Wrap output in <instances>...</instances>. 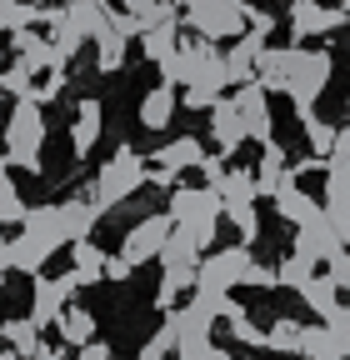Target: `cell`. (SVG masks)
I'll use <instances>...</instances> for the list:
<instances>
[{
    "mask_svg": "<svg viewBox=\"0 0 350 360\" xmlns=\"http://www.w3.org/2000/svg\"><path fill=\"white\" fill-rule=\"evenodd\" d=\"M165 215L175 220V231H186L200 245V255H205L215 245V225H221V215H226V200L215 195L210 186H175Z\"/></svg>",
    "mask_w": 350,
    "mask_h": 360,
    "instance_id": "6da1fadb",
    "label": "cell"
},
{
    "mask_svg": "<svg viewBox=\"0 0 350 360\" xmlns=\"http://www.w3.org/2000/svg\"><path fill=\"white\" fill-rule=\"evenodd\" d=\"M186 6V25L200 35V40H240L250 25H245V0H175Z\"/></svg>",
    "mask_w": 350,
    "mask_h": 360,
    "instance_id": "7a4b0ae2",
    "label": "cell"
},
{
    "mask_svg": "<svg viewBox=\"0 0 350 360\" xmlns=\"http://www.w3.org/2000/svg\"><path fill=\"white\" fill-rule=\"evenodd\" d=\"M145 180H150V165L141 160V150L120 146V150L101 165V175H96V205H101V210H115L120 200L136 195Z\"/></svg>",
    "mask_w": 350,
    "mask_h": 360,
    "instance_id": "3957f363",
    "label": "cell"
},
{
    "mask_svg": "<svg viewBox=\"0 0 350 360\" xmlns=\"http://www.w3.org/2000/svg\"><path fill=\"white\" fill-rule=\"evenodd\" d=\"M40 141H46L40 105H35V101H15V110H11V120H6V165L40 170Z\"/></svg>",
    "mask_w": 350,
    "mask_h": 360,
    "instance_id": "277c9868",
    "label": "cell"
},
{
    "mask_svg": "<svg viewBox=\"0 0 350 360\" xmlns=\"http://www.w3.org/2000/svg\"><path fill=\"white\" fill-rule=\"evenodd\" d=\"M330 70H335V60H330V51H305L300 56V65H295V75H290V105H295V115H311L316 110V101H320V90L330 85Z\"/></svg>",
    "mask_w": 350,
    "mask_h": 360,
    "instance_id": "5b68a950",
    "label": "cell"
},
{
    "mask_svg": "<svg viewBox=\"0 0 350 360\" xmlns=\"http://www.w3.org/2000/svg\"><path fill=\"white\" fill-rule=\"evenodd\" d=\"M175 236V220L170 215H145V220H136L125 231V240H120V260L136 270V265H150V260H160V250H165V240Z\"/></svg>",
    "mask_w": 350,
    "mask_h": 360,
    "instance_id": "8992f818",
    "label": "cell"
},
{
    "mask_svg": "<svg viewBox=\"0 0 350 360\" xmlns=\"http://www.w3.org/2000/svg\"><path fill=\"white\" fill-rule=\"evenodd\" d=\"M80 285H85L80 270H65V276H56V281H35V290H30V321L35 326H56L60 315L70 310V295Z\"/></svg>",
    "mask_w": 350,
    "mask_h": 360,
    "instance_id": "52a82bcc",
    "label": "cell"
},
{
    "mask_svg": "<svg viewBox=\"0 0 350 360\" xmlns=\"http://www.w3.org/2000/svg\"><path fill=\"white\" fill-rule=\"evenodd\" d=\"M250 265H255V260H250L245 245H226V250H215V255L200 260V281H195V285H205V290H226V295H231V285H245Z\"/></svg>",
    "mask_w": 350,
    "mask_h": 360,
    "instance_id": "ba28073f",
    "label": "cell"
},
{
    "mask_svg": "<svg viewBox=\"0 0 350 360\" xmlns=\"http://www.w3.org/2000/svg\"><path fill=\"white\" fill-rule=\"evenodd\" d=\"M165 326L175 330V360H200L215 340H210V321L195 310V305H175L165 315Z\"/></svg>",
    "mask_w": 350,
    "mask_h": 360,
    "instance_id": "9c48e42d",
    "label": "cell"
},
{
    "mask_svg": "<svg viewBox=\"0 0 350 360\" xmlns=\"http://www.w3.org/2000/svg\"><path fill=\"white\" fill-rule=\"evenodd\" d=\"M350 25V15L340 6H320V0H290V40H311V35H330Z\"/></svg>",
    "mask_w": 350,
    "mask_h": 360,
    "instance_id": "30bf717a",
    "label": "cell"
},
{
    "mask_svg": "<svg viewBox=\"0 0 350 360\" xmlns=\"http://www.w3.org/2000/svg\"><path fill=\"white\" fill-rule=\"evenodd\" d=\"M235 110H240V120H245V135H250V141H260V146H276V135H271V96H266V85H240L235 90Z\"/></svg>",
    "mask_w": 350,
    "mask_h": 360,
    "instance_id": "8fae6325",
    "label": "cell"
},
{
    "mask_svg": "<svg viewBox=\"0 0 350 360\" xmlns=\"http://www.w3.org/2000/svg\"><path fill=\"white\" fill-rule=\"evenodd\" d=\"M300 56H305V45H271V51L260 56L255 80L266 85V96H285V90H290V75H295Z\"/></svg>",
    "mask_w": 350,
    "mask_h": 360,
    "instance_id": "7c38bea8",
    "label": "cell"
},
{
    "mask_svg": "<svg viewBox=\"0 0 350 360\" xmlns=\"http://www.w3.org/2000/svg\"><path fill=\"white\" fill-rule=\"evenodd\" d=\"M210 141H215V155H235L250 135H245V120L235 110V101H221L210 110Z\"/></svg>",
    "mask_w": 350,
    "mask_h": 360,
    "instance_id": "4fadbf2b",
    "label": "cell"
},
{
    "mask_svg": "<svg viewBox=\"0 0 350 360\" xmlns=\"http://www.w3.org/2000/svg\"><path fill=\"white\" fill-rule=\"evenodd\" d=\"M345 245H340V236H335V225H330V215H320V220H311V225H300L295 231V255H311V260H330V255H340Z\"/></svg>",
    "mask_w": 350,
    "mask_h": 360,
    "instance_id": "5bb4252c",
    "label": "cell"
},
{
    "mask_svg": "<svg viewBox=\"0 0 350 360\" xmlns=\"http://www.w3.org/2000/svg\"><path fill=\"white\" fill-rule=\"evenodd\" d=\"M25 236H35L46 250H60V245H70V236H65V220H60V205H30V215H25V225H20Z\"/></svg>",
    "mask_w": 350,
    "mask_h": 360,
    "instance_id": "9a60e30c",
    "label": "cell"
},
{
    "mask_svg": "<svg viewBox=\"0 0 350 360\" xmlns=\"http://www.w3.org/2000/svg\"><path fill=\"white\" fill-rule=\"evenodd\" d=\"M276 210H280V215H285V220L295 225V231H300V225H311V220H320V215H325V205H320L316 195H305V191L295 186V175H290L285 186L276 191Z\"/></svg>",
    "mask_w": 350,
    "mask_h": 360,
    "instance_id": "2e32d148",
    "label": "cell"
},
{
    "mask_svg": "<svg viewBox=\"0 0 350 360\" xmlns=\"http://www.w3.org/2000/svg\"><path fill=\"white\" fill-rule=\"evenodd\" d=\"M101 215H105V210L96 205V195H70V200H60V220H65L70 245L91 240V231H96V220H101Z\"/></svg>",
    "mask_w": 350,
    "mask_h": 360,
    "instance_id": "e0dca14e",
    "label": "cell"
},
{
    "mask_svg": "<svg viewBox=\"0 0 350 360\" xmlns=\"http://www.w3.org/2000/svg\"><path fill=\"white\" fill-rule=\"evenodd\" d=\"M200 160H205V146L195 141V135H175V141H165V146L155 150V165H160V170H170V175H181V170H200Z\"/></svg>",
    "mask_w": 350,
    "mask_h": 360,
    "instance_id": "ac0fdd59",
    "label": "cell"
},
{
    "mask_svg": "<svg viewBox=\"0 0 350 360\" xmlns=\"http://www.w3.org/2000/svg\"><path fill=\"white\" fill-rule=\"evenodd\" d=\"M175 110H181V90H170V85L145 90V96H141V130H155V135H160Z\"/></svg>",
    "mask_w": 350,
    "mask_h": 360,
    "instance_id": "d6986e66",
    "label": "cell"
},
{
    "mask_svg": "<svg viewBox=\"0 0 350 360\" xmlns=\"http://www.w3.org/2000/svg\"><path fill=\"white\" fill-rule=\"evenodd\" d=\"M101 120H105L101 101H80L75 125H70V150H75V160H85V155H91V146L101 141Z\"/></svg>",
    "mask_w": 350,
    "mask_h": 360,
    "instance_id": "ffe728a7",
    "label": "cell"
},
{
    "mask_svg": "<svg viewBox=\"0 0 350 360\" xmlns=\"http://www.w3.org/2000/svg\"><path fill=\"white\" fill-rule=\"evenodd\" d=\"M65 15H70V25L85 40H101L110 30V6H105V0H65Z\"/></svg>",
    "mask_w": 350,
    "mask_h": 360,
    "instance_id": "44dd1931",
    "label": "cell"
},
{
    "mask_svg": "<svg viewBox=\"0 0 350 360\" xmlns=\"http://www.w3.org/2000/svg\"><path fill=\"white\" fill-rule=\"evenodd\" d=\"M6 260H11V270H20V276H40V265L51 260V250L40 245L35 236H25V231H20V236L6 245Z\"/></svg>",
    "mask_w": 350,
    "mask_h": 360,
    "instance_id": "7402d4cb",
    "label": "cell"
},
{
    "mask_svg": "<svg viewBox=\"0 0 350 360\" xmlns=\"http://www.w3.org/2000/svg\"><path fill=\"white\" fill-rule=\"evenodd\" d=\"M285 180H290V165H285V150H280V146H266V155H260V165H255V191L276 200V191L285 186Z\"/></svg>",
    "mask_w": 350,
    "mask_h": 360,
    "instance_id": "603a6c76",
    "label": "cell"
},
{
    "mask_svg": "<svg viewBox=\"0 0 350 360\" xmlns=\"http://www.w3.org/2000/svg\"><path fill=\"white\" fill-rule=\"evenodd\" d=\"M0 335H6V345L20 355V360H35L40 355V326L30 321V315H15V321L0 326Z\"/></svg>",
    "mask_w": 350,
    "mask_h": 360,
    "instance_id": "cb8c5ba5",
    "label": "cell"
},
{
    "mask_svg": "<svg viewBox=\"0 0 350 360\" xmlns=\"http://www.w3.org/2000/svg\"><path fill=\"white\" fill-rule=\"evenodd\" d=\"M316 265H320V260H311V255H295V250H290V255H285V260L276 265V281H280L285 290H295V295H300L305 285H311V281L320 276Z\"/></svg>",
    "mask_w": 350,
    "mask_h": 360,
    "instance_id": "d4e9b609",
    "label": "cell"
},
{
    "mask_svg": "<svg viewBox=\"0 0 350 360\" xmlns=\"http://www.w3.org/2000/svg\"><path fill=\"white\" fill-rule=\"evenodd\" d=\"M56 330H60L65 345L80 350V345H91V340H96V315H91V310H80V305H70L60 321H56Z\"/></svg>",
    "mask_w": 350,
    "mask_h": 360,
    "instance_id": "484cf974",
    "label": "cell"
},
{
    "mask_svg": "<svg viewBox=\"0 0 350 360\" xmlns=\"http://www.w3.org/2000/svg\"><path fill=\"white\" fill-rule=\"evenodd\" d=\"M25 215H30V205H25V200H20V191H15L11 165L0 160V225H25Z\"/></svg>",
    "mask_w": 350,
    "mask_h": 360,
    "instance_id": "4316f807",
    "label": "cell"
},
{
    "mask_svg": "<svg viewBox=\"0 0 350 360\" xmlns=\"http://www.w3.org/2000/svg\"><path fill=\"white\" fill-rule=\"evenodd\" d=\"M226 200V210L231 205H255L260 200V191H255V170H231L226 180H221V191H215Z\"/></svg>",
    "mask_w": 350,
    "mask_h": 360,
    "instance_id": "83f0119b",
    "label": "cell"
},
{
    "mask_svg": "<svg viewBox=\"0 0 350 360\" xmlns=\"http://www.w3.org/2000/svg\"><path fill=\"white\" fill-rule=\"evenodd\" d=\"M300 355L305 360H345L340 345H335V335L325 326H300Z\"/></svg>",
    "mask_w": 350,
    "mask_h": 360,
    "instance_id": "f1b7e54d",
    "label": "cell"
},
{
    "mask_svg": "<svg viewBox=\"0 0 350 360\" xmlns=\"http://www.w3.org/2000/svg\"><path fill=\"white\" fill-rule=\"evenodd\" d=\"M141 51H145V60H170L175 51H181V25H160V30H145L141 35Z\"/></svg>",
    "mask_w": 350,
    "mask_h": 360,
    "instance_id": "f546056e",
    "label": "cell"
},
{
    "mask_svg": "<svg viewBox=\"0 0 350 360\" xmlns=\"http://www.w3.org/2000/svg\"><path fill=\"white\" fill-rule=\"evenodd\" d=\"M75 250V270L85 276V285H96V281H105V265H110V255L101 250V245H91V240H80V245H70Z\"/></svg>",
    "mask_w": 350,
    "mask_h": 360,
    "instance_id": "4dcf8cb0",
    "label": "cell"
},
{
    "mask_svg": "<svg viewBox=\"0 0 350 360\" xmlns=\"http://www.w3.org/2000/svg\"><path fill=\"white\" fill-rule=\"evenodd\" d=\"M91 45H96V65H101V75H115V70L125 65V45H130L125 35L105 30V35H101V40H91Z\"/></svg>",
    "mask_w": 350,
    "mask_h": 360,
    "instance_id": "1f68e13d",
    "label": "cell"
},
{
    "mask_svg": "<svg viewBox=\"0 0 350 360\" xmlns=\"http://www.w3.org/2000/svg\"><path fill=\"white\" fill-rule=\"evenodd\" d=\"M300 125H305V141H311V155L330 160V155H335V125H325L316 110H311V115H300Z\"/></svg>",
    "mask_w": 350,
    "mask_h": 360,
    "instance_id": "d6a6232c",
    "label": "cell"
},
{
    "mask_svg": "<svg viewBox=\"0 0 350 360\" xmlns=\"http://www.w3.org/2000/svg\"><path fill=\"white\" fill-rule=\"evenodd\" d=\"M51 45H56V60H60V70H65V65H70V60L80 56V45H85V35H80V30L70 25V15H65L60 25H51Z\"/></svg>",
    "mask_w": 350,
    "mask_h": 360,
    "instance_id": "836d02e7",
    "label": "cell"
},
{
    "mask_svg": "<svg viewBox=\"0 0 350 360\" xmlns=\"http://www.w3.org/2000/svg\"><path fill=\"white\" fill-rule=\"evenodd\" d=\"M300 300H305V305H311V310L320 315V321H325V315H330V310L340 305V290H335V285H330L325 276H316L311 285H305V290H300Z\"/></svg>",
    "mask_w": 350,
    "mask_h": 360,
    "instance_id": "e575fe53",
    "label": "cell"
},
{
    "mask_svg": "<svg viewBox=\"0 0 350 360\" xmlns=\"http://www.w3.org/2000/svg\"><path fill=\"white\" fill-rule=\"evenodd\" d=\"M266 350H276V355H300V326H295V321H276V326L266 330Z\"/></svg>",
    "mask_w": 350,
    "mask_h": 360,
    "instance_id": "d590c367",
    "label": "cell"
},
{
    "mask_svg": "<svg viewBox=\"0 0 350 360\" xmlns=\"http://www.w3.org/2000/svg\"><path fill=\"white\" fill-rule=\"evenodd\" d=\"M0 90H11L15 101H35V85H30V70L15 60L11 70H0Z\"/></svg>",
    "mask_w": 350,
    "mask_h": 360,
    "instance_id": "8d00e7d4",
    "label": "cell"
},
{
    "mask_svg": "<svg viewBox=\"0 0 350 360\" xmlns=\"http://www.w3.org/2000/svg\"><path fill=\"white\" fill-rule=\"evenodd\" d=\"M226 220L240 231V240H245V245L260 236V215H255V205H231V210H226Z\"/></svg>",
    "mask_w": 350,
    "mask_h": 360,
    "instance_id": "74e56055",
    "label": "cell"
},
{
    "mask_svg": "<svg viewBox=\"0 0 350 360\" xmlns=\"http://www.w3.org/2000/svg\"><path fill=\"white\" fill-rule=\"evenodd\" d=\"M325 330L335 335V345H340V355H350V305H335V310L325 315Z\"/></svg>",
    "mask_w": 350,
    "mask_h": 360,
    "instance_id": "f35d334b",
    "label": "cell"
},
{
    "mask_svg": "<svg viewBox=\"0 0 350 360\" xmlns=\"http://www.w3.org/2000/svg\"><path fill=\"white\" fill-rule=\"evenodd\" d=\"M221 101H226V96H215V90H205V85H186V90H181V105H186V110H215Z\"/></svg>",
    "mask_w": 350,
    "mask_h": 360,
    "instance_id": "ab89813d",
    "label": "cell"
},
{
    "mask_svg": "<svg viewBox=\"0 0 350 360\" xmlns=\"http://www.w3.org/2000/svg\"><path fill=\"white\" fill-rule=\"evenodd\" d=\"M110 30H115V35H125V40H136V35H145L141 15H130V11H120V6H110Z\"/></svg>",
    "mask_w": 350,
    "mask_h": 360,
    "instance_id": "60d3db41",
    "label": "cell"
},
{
    "mask_svg": "<svg viewBox=\"0 0 350 360\" xmlns=\"http://www.w3.org/2000/svg\"><path fill=\"white\" fill-rule=\"evenodd\" d=\"M325 281H330L335 290H350V250H340V255L325 260Z\"/></svg>",
    "mask_w": 350,
    "mask_h": 360,
    "instance_id": "b9f144b4",
    "label": "cell"
},
{
    "mask_svg": "<svg viewBox=\"0 0 350 360\" xmlns=\"http://www.w3.org/2000/svg\"><path fill=\"white\" fill-rule=\"evenodd\" d=\"M231 335H235L240 345H260V350H266V330H260V326H250V315L231 321Z\"/></svg>",
    "mask_w": 350,
    "mask_h": 360,
    "instance_id": "7bdbcfd3",
    "label": "cell"
},
{
    "mask_svg": "<svg viewBox=\"0 0 350 360\" xmlns=\"http://www.w3.org/2000/svg\"><path fill=\"white\" fill-rule=\"evenodd\" d=\"M65 85H70V80H65V70H51V75H46V85H35V105H51Z\"/></svg>",
    "mask_w": 350,
    "mask_h": 360,
    "instance_id": "ee69618b",
    "label": "cell"
},
{
    "mask_svg": "<svg viewBox=\"0 0 350 360\" xmlns=\"http://www.w3.org/2000/svg\"><path fill=\"white\" fill-rule=\"evenodd\" d=\"M200 175H205L210 191H221V180L231 175V170H226V155H205V160H200Z\"/></svg>",
    "mask_w": 350,
    "mask_h": 360,
    "instance_id": "f6af8a7d",
    "label": "cell"
},
{
    "mask_svg": "<svg viewBox=\"0 0 350 360\" xmlns=\"http://www.w3.org/2000/svg\"><path fill=\"white\" fill-rule=\"evenodd\" d=\"M325 215H330V225H335L340 245L350 250V200H345V205H325Z\"/></svg>",
    "mask_w": 350,
    "mask_h": 360,
    "instance_id": "bcb514c9",
    "label": "cell"
},
{
    "mask_svg": "<svg viewBox=\"0 0 350 360\" xmlns=\"http://www.w3.org/2000/svg\"><path fill=\"white\" fill-rule=\"evenodd\" d=\"M245 25H250L255 35H266V40H271V30H276V15H271V11H260V6H250V11H245Z\"/></svg>",
    "mask_w": 350,
    "mask_h": 360,
    "instance_id": "7dc6e473",
    "label": "cell"
},
{
    "mask_svg": "<svg viewBox=\"0 0 350 360\" xmlns=\"http://www.w3.org/2000/svg\"><path fill=\"white\" fill-rule=\"evenodd\" d=\"M245 285H260V290H271V285H280V281H276V270H271V265H250Z\"/></svg>",
    "mask_w": 350,
    "mask_h": 360,
    "instance_id": "c3c4849f",
    "label": "cell"
},
{
    "mask_svg": "<svg viewBox=\"0 0 350 360\" xmlns=\"http://www.w3.org/2000/svg\"><path fill=\"white\" fill-rule=\"evenodd\" d=\"M75 360H110V345H105V340H91V345L75 350Z\"/></svg>",
    "mask_w": 350,
    "mask_h": 360,
    "instance_id": "681fc988",
    "label": "cell"
},
{
    "mask_svg": "<svg viewBox=\"0 0 350 360\" xmlns=\"http://www.w3.org/2000/svg\"><path fill=\"white\" fill-rule=\"evenodd\" d=\"M15 11H20V0H0V30H15Z\"/></svg>",
    "mask_w": 350,
    "mask_h": 360,
    "instance_id": "f907efd6",
    "label": "cell"
},
{
    "mask_svg": "<svg viewBox=\"0 0 350 360\" xmlns=\"http://www.w3.org/2000/svg\"><path fill=\"white\" fill-rule=\"evenodd\" d=\"M130 276V265L120 260V255H110V265H105V281H125Z\"/></svg>",
    "mask_w": 350,
    "mask_h": 360,
    "instance_id": "816d5d0a",
    "label": "cell"
},
{
    "mask_svg": "<svg viewBox=\"0 0 350 360\" xmlns=\"http://www.w3.org/2000/svg\"><path fill=\"white\" fill-rule=\"evenodd\" d=\"M155 6V0H120V11H130V15H145Z\"/></svg>",
    "mask_w": 350,
    "mask_h": 360,
    "instance_id": "f5cc1de1",
    "label": "cell"
},
{
    "mask_svg": "<svg viewBox=\"0 0 350 360\" xmlns=\"http://www.w3.org/2000/svg\"><path fill=\"white\" fill-rule=\"evenodd\" d=\"M6 270H11V260H6V245H0V276H6Z\"/></svg>",
    "mask_w": 350,
    "mask_h": 360,
    "instance_id": "db71d44e",
    "label": "cell"
},
{
    "mask_svg": "<svg viewBox=\"0 0 350 360\" xmlns=\"http://www.w3.org/2000/svg\"><path fill=\"white\" fill-rule=\"evenodd\" d=\"M0 360H20V355H15V350H0Z\"/></svg>",
    "mask_w": 350,
    "mask_h": 360,
    "instance_id": "11a10c76",
    "label": "cell"
},
{
    "mask_svg": "<svg viewBox=\"0 0 350 360\" xmlns=\"http://www.w3.org/2000/svg\"><path fill=\"white\" fill-rule=\"evenodd\" d=\"M340 11H345V15H350V0H340Z\"/></svg>",
    "mask_w": 350,
    "mask_h": 360,
    "instance_id": "9f6ffc18",
    "label": "cell"
},
{
    "mask_svg": "<svg viewBox=\"0 0 350 360\" xmlns=\"http://www.w3.org/2000/svg\"><path fill=\"white\" fill-rule=\"evenodd\" d=\"M345 110H350V96H345Z\"/></svg>",
    "mask_w": 350,
    "mask_h": 360,
    "instance_id": "6f0895ef",
    "label": "cell"
},
{
    "mask_svg": "<svg viewBox=\"0 0 350 360\" xmlns=\"http://www.w3.org/2000/svg\"><path fill=\"white\" fill-rule=\"evenodd\" d=\"M0 345H6V335H0Z\"/></svg>",
    "mask_w": 350,
    "mask_h": 360,
    "instance_id": "680465c9",
    "label": "cell"
}]
</instances>
